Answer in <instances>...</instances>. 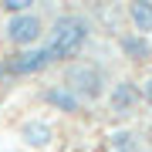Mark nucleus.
<instances>
[{"mask_svg":"<svg viewBox=\"0 0 152 152\" xmlns=\"http://www.w3.org/2000/svg\"><path fill=\"white\" fill-rule=\"evenodd\" d=\"M44 34H48L44 37V51H48L51 64H58V61H71V58L81 54V48L91 37V24L81 14H61L51 24V31H44Z\"/></svg>","mask_w":152,"mask_h":152,"instance_id":"f257e3e1","label":"nucleus"},{"mask_svg":"<svg viewBox=\"0 0 152 152\" xmlns=\"http://www.w3.org/2000/svg\"><path fill=\"white\" fill-rule=\"evenodd\" d=\"M64 85L81 98L85 105H95L98 98L108 91V78H105L102 64H95V61H81V64H71L64 71Z\"/></svg>","mask_w":152,"mask_h":152,"instance_id":"f03ea898","label":"nucleus"},{"mask_svg":"<svg viewBox=\"0 0 152 152\" xmlns=\"http://www.w3.org/2000/svg\"><path fill=\"white\" fill-rule=\"evenodd\" d=\"M44 68H51V58L44 51V44L17 48V54L0 61V75H7V78H31V75H41Z\"/></svg>","mask_w":152,"mask_h":152,"instance_id":"7ed1b4c3","label":"nucleus"},{"mask_svg":"<svg viewBox=\"0 0 152 152\" xmlns=\"http://www.w3.org/2000/svg\"><path fill=\"white\" fill-rule=\"evenodd\" d=\"M4 37L14 44V48H31V44H37L44 37V24H41V17L37 14H31V10H17L7 17V24H4Z\"/></svg>","mask_w":152,"mask_h":152,"instance_id":"20e7f679","label":"nucleus"},{"mask_svg":"<svg viewBox=\"0 0 152 152\" xmlns=\"http://www.w3.org/2000/svg\"><path fill=\"white\" fill-rule=\"evenodd\" d=\"M139 105H142V91H139V85L132 81V78H122V81L112 85V91H108V112L115 115V118L135 115Z\"/></svg>","mask_w":152,"mask_h":152,"instance_id":"39448f33","label":"nucleus"},{"mask_svg":"<svg viewBox=\"0 0 152 152\" xmlns=\"http://www.w3.org/2000/svg\"><path fill=\"white\" fill-rule=\"evenodd\" d=\"M41 98H44V105H48V108L64 112V115H81V108H85V102H81L75 91H71L64 81H61V85H48Z\"/></svg>","mask_w":152,"mask_h":152,"instance_id":"423d86ee","label":"nucleus"},{"mask_svg":"<svg viewBox=\"0 0 152 152\" xmlns=\"http://www.w3.org/2000/svg\"><path fill=\"white\" fill-rule=\"evenodd\" d=\"M20 142L27 149H34V152L48 149L51 142H54V125L44 122V118H27V122L20 125Z\"/></svg>","mask_w":152,"mask_h":152,"instance_id":"0eeeda50","label":"nucleus"},{"mask_svg":"<svg viewBox=\"0 0 152 152\" xmlns=\"http://www.w3.org/2000/svg\"><path fill=\"white\" fill-rule=\"evenodd\" d=\"M118 48H122V54L132 61V64H142V61H149L152 58V44H149V34H125V37L118 41Z\"/></svg>","mask_w":152,"mask_h":152,"instance_id":"6e6552de","label":"nucleus"},{"mask_svg":"<svg viewBox=\"0 0 152 152\" xmlns=\"http://www.w3.org/2000/svg\"><path fill=\"white\" fill-rule=\"evenodd\" d=\"M129 24L135 27V34H152V0H132Z\"/></svg>","mask_w":152,"mask_h":152,"instance_id":"1a4fd4ad","label":"nucleus"},{"mask_svg":"<svg viewBox=\"0 0 152 152\" xmlns=\"http://www.w3.org/2000/svg\"><path fill=\"white\" fill-rule=\"evenodd\" d=\"M108 152H142L139 149V135L129 129H118L108 135Z\"/></svg>","mask_w":152,"mask_h":152,"instance_id":"9d476101","label":"nucleus"},{"mask_svg":"<svg viewBox=\"0 0 152 152\" xmlns=\"http://www.w3.org/2000/svg\"><path fill=\"white\" fill-rule=\"evenodd\" d=\"M34 4H37V0H0V10H7V14H17V10H31Z\"/></svg>","mask_w":152,"mask_h":152,"instance_id":"9b49d317","label":"nucleus"},{"mask_svg":"<svg viewBox=\"0 0 152 152\" xmlns=\"http://www.w3.org/2000/svg\"><path fill=\"white\" fill-rule=\"evenodd\" d=\"M139 91H142V102H145V105H149V108H152V75L145 78V85H142V88H139Z\"/></svg>","mask_w":152,"mask_h":152,"instance_id":"f8f14e48","label":"nucleus"}]
</instances>
